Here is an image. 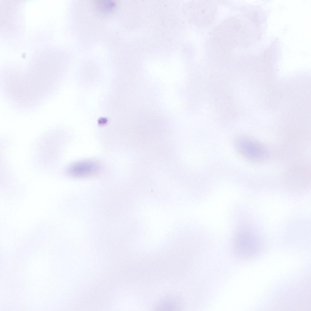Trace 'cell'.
Masks as SVG:
<instances>
[{"label":"cell","instance_id":"2","mask_svg":"<svg viewBox=\"0 0 311 311\" xmlns=\"http://www.w3.org/2000/svg\"><path fill=\"white\" fill-rule=\"evenodd\" d=\"M235 143L240 152L250 160L262 161L269 156V153L267 148L262 143L252 138L239 137L235 140Z\"/></svg>","mask_w":311,"mask_h":311},{"label":"cell","instance_id":"3","mask_svg":"<svg viewBox=\"0 0 311 311\" xmlns=\"http://www.w3.org/2000/svg\"><path fill=\"white\" fill-rule=\"evenodd\" d=\"M99 168L96 163L85 161L75 163L70 166L67 170L70 176L74 177H84L96 174Z\"/></svg>","mask_w":311,"mask_h":311},{"label":"cell","instance_id":"7","mask_svg":"<svg viewBox=\"0 0 311 311\" xmlns=\"http://www.w3.org/2000/svg\"><path fill=\"white\" fill-rule=\"evenodd\" d=\"M12 6L11 8H12ZM11 10H12V9H11ZM11 11H10V12H12V11H12H12L11 12Z\"/></svg>","mask_w":311,"mask_h":311},{"label":"cell","instance_id":"1","mask_svg":"<svg viewBox=\"0 0 311 311\" xmlns=\"http://www.w3.org/2000/svg\"><path fill=\"white\" fill-rule=\"evenodd\" d=\"M234 254L243 259L255 258L259 255L263 248V243L260 236L249 227L241 228L235 234L232 243Z\"/></svg>","mask_w":311,"mask_h":311},{"label":"cell","instance_id":"5","mask_svg":"<svg viewBox=\"0 0 311 311\" xmlns=\"http://www.w3.org/2000/svg\"><path fill=\"white\" fill-rule=\"evenodd\" d=\"M97 10L104 15L111 14L116 7L117 4L113 1H99L94 2Z\"/></svg>","mask_w":311,"mask_h":311},{"label":"cell","instance_id":"4","mask_svg":"<svg viewBox=\"0 0 311 311\" xmlns=\"http://www.w3.org/2000/svg\"><path fill=\"white\" fill-rule=\"evenodd\" d=\"M192 4V12L194 22L203 24L209 22L214 15V7L207 2H194Z\"/></svg>","mask_w":311,"mask_h":311},{"label":"cell","instance_id":"6","mask_svg":"<svg viewBox=\"0 0 311 311\" xmlns=\"http://www.w3.org/2000/svg\"><path fill=\"white\" fill-rule=\"evenodd\" d=\"M179 304L178 303L176 302V301L174 300L169 299L162 302L157 309H162L163 310V309L165 310L166 309L167 310L169 309V310H171V309L173 310L174 309H179Z\"/></svg>","mask_w":311,"mask_h":311}]
</instances>
